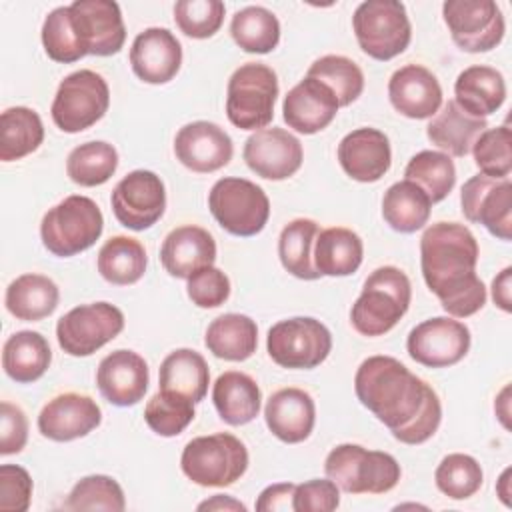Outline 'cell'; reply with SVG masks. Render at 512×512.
I'll use <instances>...</instances> for the list:
<instances>
[{"instance_id":"cell-1","label":"cell","mask_w":512,"mask_h":512,"mask_svg":"<svg viewBox=\"0 0 512 512\" xmlns=\"http://www.w3.org/2000/svg\"><path fill=\"white\" fill-rule=\"evenodd\" d=\"M354 390L402 444H422L434 436L442 420L436 390L392 356L366 358L354 376Z\"/></svg>"},{"instance_id":"cell-2","label":"cell","mask_w":512,"mask_h":512,"mask_svg":"<svg viewBox=\"0 0 512 512\" xmlns=\"http://www.w3.org/2000/svg\"><path fill=\"white\" fill-rule=\"evenodd\" d=\"M478 242L458 222H436L420 238V268L426 286L452 318H468L486 304V286L476 274Z\"/></svg>"},{"instance_id":"cell-3","label":"cell","mask_w":512,"mask_h":512,"mask_svg":"<svg viewBox=\"0 0 512 512\" xmlns=\"http://www.w3.org/2000/svg\"><path fill=\"white\" fill-rule=\"evenodd\" d=\"M410 300L412 286L408 276L396 266H380L366 278L350 310V322L362 336H382L408 312Z\"/></svg>"},{"instance_id":"cell-4","label":"cell","mask_w":512,"mask_h":512,"mask_svg":"<svg viewBox=\"0 0 512 512\" xmlns=\"http://www.w3.org/2000/svg\"><path fill=\"white\" fill-rule=\"evenodd\" d=\"M326 476L348 494H384L400 480V464L382 450L360 444H338L324 462Z\"/></svg>"},{"instance_id":"cell-5","label":"cell","mask_w":512,"mask_h":512,"mask_svg":"<svg viewBox=\"0 0 512 512\" xmlns=\"http://www.w3.org/2000/svg\"><path fill=\"white\" fill-rule=\"evenodd\" d=\"M104 230L98 204L80 194L66 196L50 208L40 222V238L48 252L58 258L80 254L96 244Z\"/></svg>"},{"instance_id":"cell-6","label":"cell","mask_w":512,"mask_h":512,"mask_svg":"<svg viewBox=\"0 0 512 512\" xmlns=\"http://www.w3.org/2000/svg\"><path fill=\"white\" fill-rule=\"evenodd\" d=\"M186 478L204 488H224L240 480L248 468V450L230 432L192 438L180 456Z\"/></svg>"},{"instance_id":"cell-7","label":"cell","mask_w":512,"mask_h":512,"mask_svg":"<svg viewBox=\"0 0 512 512\" xmlns=\"http://www.w3.org/2000/svg\"><path fill=\"white\" fill-rule=\"evenodd\" d=\"M276 98V72L262 62H246L228 80L226 116L240 130H262L274 116Z\"/></svg>"},{"instance_id":"cell-8","label":"cell","mask_w":512,"mask_h":512,"mask_svg":"<svg viewBox=\"0 0 512 512\" xmlns=\"http://www.w3.org/2000/svg\"><path fill=\"white\" fill-rule=\"evenodd\" d=\"M354 36L364 54L386 62L402 54L412 38L406 6L398 0H366L352 16Z\"/></svg>"},{"instance_id":"cell-9","label":"cell","mask_w":512,"mask_h":512,"mask_svg":"<svg viewBox=\"0 0 512 512\" xmlns=\"http://www.w3.org/2000/svg\"><path fill=\"white\" fill-rule=\"evenodd\" d=\"M208 208L226 232L242 238L262 232L270 216L266 192L258 184L236 176L214 182L208 194Z\"/></svg>"},{"instance_id":"cell-10","label":"cell","mask_w":512,"mask_h":512,"mask_svg":"<svg viewBox=\"0 0 512 512\" xmlns=\"http://www.w3.org/2000/svg\"><path fill=\"white\" fill-rule=\"evenodd\" d=\"M268 356L282 368L310 370L332 350L330 330L316 318L294 316L276 322L266 336Z\"/></svg>"},{"instance_id":"cell-11","label":"cell","mask_w":512,"mask_h":512,"mask_svg":"<svg viewBox=\"0 0 512 512\" xmlns=\"http://www.w3.org/2000/svg\"><path fill=\"white\" fill-rule=\"evenodd\" d=\"M110 106V88L94 70H76L68 74L54 96L50 114L54 124L76 134L94 126Z\"/></svg>"},{"instance_id":"cell-12","label":"cell","mask_w":512,"mask_h":512,"mask_svg":"<svg viewBox=\"0 0 512 512\" xmlns=\"http://www.w3.org/2000/svg\"><path fill=\"white\" fill-rule=\"evenodd\" d=\"M124 330V314L110 302L80 304L56 324L60 348L70 356H90Z\"/></svg>"},{"instance_id":"cell-13","label":"cell","mask_w":512,"mask_h":512,"mask_svg":"<svg viewBox=\"0 0 512 512\" xmlns=\"http://www.w3.org/2000/svg\"><path fill=\"white\" fill-rule=\"evenodd\" d=\"M442 14L454 44L464 52H488L504 38V16L492 0H446Z\"/></svg>"},{"instance_id":"cell-14","label":"cell","mask_w":512,"mask_h":512,"mask_svg":"<svg viewBox=\"0 0 512 512\" xmlns=\"http://www.w3.org/2000/svg\"><path fill=\"white\" fill-rule=\"evenodd\" d=\"M462 214L468 222L482 224L492 236L508 242L512 238V182L476 174L460 192Z\"/></svg>"},{"instance_id":"cell-15","label":"cell","mask_w":512,"mask_h":512,"mask_svg":"<svg viewBox=\"0 0 512 512\" xmlns=\"http://www.w3.org/2000/svg\"><path fill=\"white\" fill-rule=\"evenodd\" d=\"M112 212L116 220L130 230L154 226L166 210V190L158 174L150 170H132L112 190Z\"/></svg>"},{"instance_id":"cell-16","label":"cell","mask_w":512,"mask_h":512,"mask_svg":"<svg viewBox=\"0 0 512 512\" xmlns=\"http://www.w3.org/2000/svg\"><path fill=\"white\" fill-rule=\"evenodd\" d=\"M470 330L450 316H436L414 326L406 340L410 358L428 368L458 364L470 350Z\"/></svg>"},{"instance_id":"cell-17","label":"cell","mask_w":512,"mask_h":512,"mask_svg":"<svg viewBox=\"0 0 512 512\" xmlns=\"http://www.w3.org/2000/svg\"><path fill=\"white\" fill-rule=\"evenodd\" d=\"M74 30L86 54L112 56L122 50L126 28L120 6L112 0H74L70 4Z\"/></svg>"},{"instance_id":"cell-18","label":"cell","mask_w":512,"mask_h":512,"mask_svg":"<svg viewBox=\"0 0 512 512\" xmlns=\"http://www.w3.org/2000/svg\"><path fill=\"white\" fill-rule=\"evenodd\" d=\"M244 162L260 178L286 180L296 174L304 160L300 140L284 128H262L248 136Z\"/></svg>"},{"instance_id":"cell-19","label":"cell","mask_w":512,"mask_h":512,"mask_svg":"<svg viewBox=\"0 0 512 512\" xmlns=\"http://www.w3.org/2000/svg\"><path fill=\"white\" fill-rule=\"evenodd\" d=\"M174 154L188 170L208 174L224 168L232 160L234 144L218 124L196 120L178 130Z\"/></svg>"},{"instance_id":"cell-20","label":"cell","mask_w":512,"mask_h":512,"mask_svg":"<svg viewBox=\"0 0 512 512\" xmlns=\"http://www.w3.org/2000/svg\"><path fill=\"white\" fill-rule=\"evenodd\" d=\"M102 422V410L86 394L64 392L44 404L38 414V430L54 442H70L90 434Z\"/></svg>"},{"instance_id":"cell-21","label":"cell","mask_w":512,"mask_h":512,"mask_svg":"<svg viewBox=\"0 0 512 512\" xmlns=\"http://www.w3.org/2000/svg\"><path fill=\"white\" fill-rule=\"evenodd\" d=\"M148 364L134 350H114L104 356L96 370L100 394L114 406L126 408L138 404L148 390Z\"/></svg>"},{"instance_id":"cell-22","label":"cell","mask_w":512,"mask_h":512,"mask_svg":"<svg viewBox=\"0 0 512 512\" xmlns=\"http://www.w3.org/2000/svg\"><path fill=\"white\" fill-rule=\"evenodd\" d=\"M338 162L352 180L378 182L392 164L390 140L378 128H356L340 140Z\"/></svg>"},{"instance_id":"cell-23","label":"cell","mask_w":512,"mask_h":512,"mask_svg":"<svg viewBox=\"0 0 512 512\" xmlns=\"http://www.w3.org/2000/svg\"><path fill=\"white\" fill-rule=\"evenodd\" d=\"M130 64L142 82L166 84L180 70L182 46L168 28H146L132 42Z\"/></svg>"},{"instance_id":"cell-24","label":"cell","mask_w":512,"mask_h":512,"mask_svg":"<svg viewBox=\"0 0 512 512\" xmlns=\"http://www.w3.org/2000/svg\"><path fill=\"white\" fill-rule=\"evenodd\" d=\"M338 108L334 92L320 80L306 76L284 96L282 116L292 130L316 134L336 118Z\"/></svg>"},{"instance_id":"cell-25","label":"cell","mask_w":512,"mask_h":512,"mask_svg":"<svg viewBox=\"0 0 512 512\" xmlns=\"http://www.w3.org/2000/svg\"><path fill=\"white\" fill-rule=\"evenodd\" d=\"M388 98L394 110L402 116L424 120L440 110L442 88L428 68L420 64H406L390 76Z\"/></svg>"},{"instance_id":"cell-26","label":"cell","mask_w":512,"mask_h":512,"mask_svg":"<svg viewBox=\"0 0 512 512\" xmlns=\"http://www.w3.org/2000/svg\"><path fill=\"white\" fill-rule=\"evenodd\" d=\"M216 242L208 230L184 224L168 232L160 246V262L174 278H190L194 272L214 266Z\"/></svg>"},{"instance_id":"cell-27","label":"cell","mask_w":512,"mask_h":512,"mask_svg":"<svg viewBox=\"0 0 512 512\" xmlns=\"http://www.w3.org/2000/svg\"><path fill=\"white\" fill-rule=\"evenodd\" d=\"M268 430L286 444L304 442L316 422V406L312 396L302 388L276 390L264 406Z\"/></svg>"},{"instance_id":"cell-28","label":"cell","mask_w":512,"mask_h":512,"mask_svg":"<svg viewBox=\"0 0 512 512\" xmlns=\"http://www.w3.org/2000/svg\"><path fill=\"white\" fill-rule=\"evenodd\" d=\"M454 102L476 118L494 114L506 100L504 76L484 64L464 68L454 82Z\"/></svg>"},{"instance_id":"cell-29","label":"cell","mask_w":512,"mask_h":512,"mask_svg":"<svg viewBox=\"0 0 512 512\" xmlns=\"http://www.w3.org/2000/svg\"><path fill=\"white\" fill-rule=\"evenodd\" d=\"M488 128L486 118H476L462 110L454 100H448L426 126L428 140L448 156H466L476 138Z\"/></svg>"},{"instance_id":"cell-30","label":"cell","mask_w":512,"mask_h":512,"mask_svg":"<svg viewBox=\"0 0 512 512\" xmlns=\"http://www.w3.org/2000/svg\"><path fill=\"white\" fill-rule=\"evenodd\" d=\"M210 384V370L204 356L192 348H178L170 352L158 372V386L164 392H172L202 402Z\"/></svg>"},{"instance_id":"cell-31","label":"cell","mask_w":512,"mask_h":512,"mask_svg":"<svg viewBox=\"0 0 512 512\" xmlns=\"http://www.w3.org/2000/svg\"><path fill=\"white\" fill-rule=\"evenodd\" d=\"M212 402L226 424L242 426L258 416L262 394L252 376L238 370H228L216 378Z\"/></svg>"},{"instance_id":"cell-32","label":"cell","mask_w":512,"mask_h":512,"mask_svg":"<svg viewBox=\"0 0 512 512\" xmlns=\"http://www.w3.org/2000/svg\"><path fill=\"white\" fill-rule=\"evenodd\" d=\"M50 362L52 350L40 332L20 330L4 342L2 368L18 384H30L42 378Z\"/></svg>"},{"instance_id":"cell-33","label":"cell","mask_w":512,"mask_h":512,"mask_svg":"<svg viewBox=\"0 0 512 512\" xmlns=\"http://www.w3.org/2000/svg\"><path fill=\"white\" fill-rule=\"evenodd\" d=\"M364 256L362 238L344 226L320 230L314 242V266L320 276H350Z\"/></svg>"},{"instance_id":"cell-34","label":"cell","mask_w":512,"mask_h":512,"mask_svg":"<svg viewBox=\"0 0 512 512\" xmlns=\"http://www.w3.org/2000/svg\"><path fill=\"white\" fill-rule=\"evenodd\" d=\"M204 344L216 358L230 362L248 360L258 346L256 322L246 314H222L208 324Z\"/></svg>"},{"instance_id":"cell-35","label":"cell","mask_w":512,"mask_h":512,"mask_svg":"<svg viewBox=\"0 0 512 512\" xmlns=\"http://www.w3.org/2000/svg\"><path fill=\"white\" fill-rule=\"evenodd\" d=\"M60 300L56 282L44 274H22L6 288V310L24 322H36L50 316Z\"/></svg>"},{"instance_id":"cell-36","label":"cell","mask_w":512,"mask_h":512,"mask_svg":"<svg viewBox=\"0 0 512 512\" xmlns=\"http://www.w3.org/2000/svg\"><path fill=\"white\" fill-rule=\"evenodd\" d=\"M430 208V198L410 180L394 182L382 198V216L386 224L402 234H412L424 228L430 218Z\"/></svg>"},{"instance_id":"cell-37","label":"cell","mask_w":512,"mask_h":512,"mask_svg":"<svg viewBox=\"0 0 512 512\" xmlns=\"http://www.w3.org/2000/svg\"><path fill=\"white\" fill-rule=\"evenodd\" d=\"M320 232L318 222L310 218L290 220L278 238V256L286 272L300 280H318L320 272L314 266V242Z\"/></svg>"},{"instance_id":"cell-38","label":"cell","mask_w":512,"mask_h":512,"mask_svg":"<svg viewBox=\"0 0 512 512\" xmlns=\"http://www.w3.org/2000/svg\"><path fill=\"white\" fill-rule=\"evenodd\" d=\"M44 140V126L36 110L26 106L6 108L0 116V160H20Z\"/></svg>"},{"instance_id":"cell-39","label":"cell","mask_w":512,"mask_h":512,"mask_svg":"<svg viewBox=\"0 0 512 512\" xmlns=\"http://www.w3.org/2000/svg\"><path fill=\"white\" fill-rule=\"evenodd\" d=\"M146 264L148 258L144 246L130 236H112L98 252L100 276L116 286L138 282L146 272Z\"/></svg>"},{"instance_id":"cell-40","label":"cell","mask_w":512,"mask_h":512,"mask_svg":"<svg viewBox=\"0 0 512 512\" xmlns=\"http://www.w3.org/2000/svg\"><path fill=\"white\" fill-rule=\"evenodd\" d=\"M230 34L250 54H268L280 42V22L268 8L246 6L232 16Z\"/></svg>"},{"instance_id":"cell-41","label":"cell","mask_w":512,"mask_h":512,"mask_svg":"<svg viewBox=\"0 0 512 512\" xmlns=\"http://www.w3.org/2000/svg\"><path fill=\"white\" fill-rule=\"evenodd\" d=\"M118 168V152L104 140H92L76 146L66 160V174L74 184L100 186L108 182Z\"/></svg>"},{"instance_id":"cell-42","label":"cell","mask_w":512,"mask_h":512,"mask_svg":"<svg viewBox=\"0 0 512 512\" xmlns=\"http://www.w3.org/2000/svg\"><path fill=\"white\" fill-rule=\"evenodd\" d=\"M404 180L414 182L418 188L424 190L430 202L436 204L452 192L456 184V168L448 154L436 150H422L408 160L404 168Z\"/></svg>"},{"instance_id":"cell-43","label":"cell","mask_w":512,"mask_h":512,"mask_svg":"<svg viewBox=\"0 0 512 512\" xmlns=\"http://www.w3.org/2000/svg\"><path fill=\"white\" fill-rule=\"evenodd\" d=\"M306 76L326 84L334 92L340 106H350L364 90V74L360 66L354 60L338 54H328L314 60Z\"/></svg>"},{"instance_id":"cell-44","label":"cell","mask_w":512,"mask_h":512,"mask_svg":"<svg viewBox=\"0 0 512 512\" xmlns=\"http://www.w3.org/2000/svg\"><path fill=\"white\" fill-rule=\"evenodd\" d=\"M434 482L438 490L448 498L466 500L480 490L484 474L476 458L462 452H454L440 460L434 472Z\"/></svg>"},{"instance_id":"cell-45","label":"cell","mask_w":512,"mask_h":512,"mask_svg":"<svg viewBox=\"0 0 512 512\" xmlns=\"http://www.w3.org/2000/svg\"><path fill=\"white\" fill-rule=\"evenodd\" d=\"M42 46L54 62L72 64L86 56L74 30L70 6L54 8L42 24Z\"/></svg>"},{"instance_id":"cell-46","label":"cell","mask_w":512,"mask_h":512,"mask_svg":"<svg viewBox=\"0 0 512 512\" xmlns=\"http://www.w3.org/2000/svg\"><path fill=\"white\" fill-rule=\"evenodd\" d=\"M144 420L158 436H178L194 420V402L184 396L158 390L144 408Z\"/></svg>"},{"instance_id":"cell-47","label":"cell","mask_w":512,"mask_h":512,"mask_svg":"<svg viewBox=\"0 0 512 512\" xmlns=\"http://www.w3.org/2000/svg\"><path fill=\"white\" fill-rule=\"evenodd\" d=\"M66 510H110L122 512L126 508L120 484L104 474H92L74 484L66 502Z\"/></svg>"},{"instance_id":"cell-48","label":"cell","mask_w":512,"mask_h":512,"mask_svg":"<svg viewBox=\"0 0 512 512\" xmlns=\"http://www.w3.org/2000/svg\"><path fill=\"white\" fill-rule=\"evenodd\" d=\"M474 162L480 174L508 178L512 170V132L508 124L486 128L472 146Z\"/></svg>"},{"instance_id":"cell-49","label":"cell","mask_w":512,"mask_h":512,"mask_svg":"<svg viewBox=\"0 0 512 512\" xmlns=\"http://www.w3.org/2000/svg\"><path fill=\"white\" fill-rule=\"evenodd\" d=\"M226 6L220 0H180L174 4V20L180 32L202 40L214 36L224 22Z\"/></svg>"},{"instance_id":"cell-50","label":"cell","mask_w":512,"mask_h":512,"mask_svg":"<svg viewBox=\"0 0 512 512\" xmlns=\"http://www.w3.org/2000/svg\"><path fill=\"white\" fill-rule=\"evenodd\" d=\"M186 292L198 308H218L230 296V280L220 268L206 266L188 278Z\"/></svg>"},{"instance_id":"cell-51","label":"cell","mask_w":512,"mask_h":512,"mask_svg":"<svg viewBox=\"0 0 512 512\" xmlns=\"http://www.w3.org/2000/svg\"><path fill=\"white\" fill-rule=\"evenodd\" d=\"M32 500V478L18 464L0 466V510L26 512Z\"/></svg>"},{"instance_id":"cell-52","label":"cell","mask_w":512,"mask_h":512,"mask_svg":"<svg viewBox=\"0 0 512 512\" xmlns=\"http://www.w3.org/2000/svg\"><path fill=\"white\" fill-rule=\"evenodd\" d=\"M340 506V488L328 478L296 484L292 496L294 512H332Z\"/></svg>"},{"instance_id":"cell-53","label":"cell","mask_w":512,"mask_h":512,"mask_svg":"<svg viewBox=\"0 0 512 512\" xmlns=\"http://www.w3.org/2000/svg\"><path fill=\"white\" fill-rule=\"evenodd\" d=\"M28 440V420L20 406L4 400L0 404V454H18Z\"/></svg>"},{"instance_id":"cell-54","label":"cell","mask_w":512,"mask_h":512,"mask_svg":"<svg viewBox=\"0 0 512 512\" xmlns=\"http://www.w3.org/2000/svg\"><path fill=\"white\" fill-rule=\"evenodd\" d=\"M296 484L292 482H280V484H270L266 486L258 500H256V510L260 512H288L292 510V496H294Z\"/></svg>"},{"instance_id":"cell-55","label":"cell","mask_w":512,"mask_h":512,"mask_svg":"<svg viewBox=\"0 0 512 512\" xmlns=\"http://www.w3.org/2000/svg\"><path fill=\"white\" fill-rule=\"evenodd\" d=\"M510 286H512V268L506 266L494 280H492V300L494 304L510 312L512 310V296H510Z\"/></svg>"},{"instance_id":"cell-56","label":"cell","mask_w":512,"mask_h":512,"mask_svg":"<svg viewBox=\"0 0 512 512\" xmlns=\"http://www.w3.org/2000/svg\"><path fill=\"white\" fill-rule=\"evenodd\" d=\"M198 510H246V506L240 500H234L228 494H214L210 500H204L198 504Z\"/></svg>"},{"instance_id":"cell-57","label":"cell","mask_w":512,"mask_h":512,"mask_svg":"<svg viewBox=\"0 0 512 512\" xmlns=\"http://www.w3.org/2000/svg\"><path fill=\"white\" fill-rule=\"evenodd\" d=\"M510 474H512V470L506 468V470L502 472L498 484H496V492H498L500 500H502L506 506L512 504V502H510V496H512V492H510Z\"/></svg>"}]
</instances>
